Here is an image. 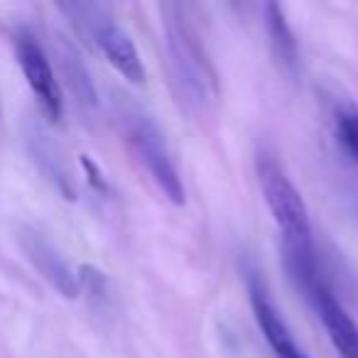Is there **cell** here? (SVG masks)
<instances>
[{
    "label": "cell",
    "instance_id": "cell-5",
    "mask_svg": "<svg viewBox=\"0 0 358 358\" xmlns=\"http://www.w3.org/2000/svg\"><path fill=\"white\" fill-rule=\"evenodd\" d=\"M13 47H15L17 64L25 74L32 94L40 101L42 110L52 120H59L62 113H64V99H62L59 81H57L47 52L42 50L37 37L27 27H17L15 35H13Z\"/></svg>",
    "mask_w": 358,
    "mask_h": 358
},
{
    "label": "cell",
    "instance_id": "cell-9",
    "mask_svg": "<svg viewBox=\"0 0 358 358\" xmlns=\"http://www.w3.org/2000/svg\"><path fill=\"white\" fill-rule=\"evenodd\" d=\"M265 27H268L275 59L282 64V69L294 71L297 69V42H294V35L289 30L287 20H285L282 8L278 3H270L265 8Z\"/></svg>",
    "mask_w": 358,
    "mask_h": 358
},
{
    "label": "cell",
    "instance_id": "cell-14",
    "mask_svg": "<svg viewBox=\"0 0 358 358\" xmlns=\"http://www.w3.org/2000/svg\"><path fill=\"white\" fill-rule=\"evenodd\" d=\"M307 358H309V356H307Z\"/></svg>",
    "mask_w": 358,
    "mask_h": 358
},
{
    "label": "cell",
    "instance_id": "cell-13",
    "mask_svg": "<svg viewBox=\"0 0 358 358\" xmlns=\"http://www.w3.org/2000/svg\"><path fill=\"white\" fill-rule=\"evenodd\" d=\"M81 164H84V167H86V172L91 174V177H89V179H91V185H94V187H99V189H103V192H106V182H103V177H101L99 167H96V164L91 162L89 157H81Z\"/></svg>",
    "mask_w": 358,
    "mask_h": 358
},
{
    "label": "cell",
    "instance_id": "cell-8",
    "mask_svg": "<svg viewBox=\"0 0 358 358\" xmlns=\"http://www.w3.org/2000/svg\"><path fill=\"white\" fill-rule=\"evenodd\" d=\"M250 307H253L255 322H258L260 331H263L265 341L270 343L275 356L278 358H307V353L299 351V346L294 343L292 334H289L285 319L280 317V312L275 309L273 299L268 297L263 285L255 282V280H250Z\"/></svg>",
    "mask_w": 358,
    "mask_h": 358
},
{
    "label": "cell",
    "instance_id": "cell-4",
    "mask_svg": "<svg viewBox=\"0 0 358 358\" xmlns=\"http://www.w3.org/2000/svg\"><path fill=\"white\" fill-rule=\"evenodd\" d=\"M123 128H125V140H128L130 150L138 157V162L148 169V174L155 179V185L159 187L164 196L172 204L182 206L187 201L185 196V185L179 177L177 167L172 162L164 138L159 133V128L140 110H125L123 113Z\"/></svg>",
    "mask_w": 358,
    "mask_h": 358
},
{
    "label": "cell",
    "instance_id": "cell-11",
    "mask_svg": "<svg viewBox=\"0 0 358 358\" xmlns=\"http://www.w3.org/2000/svg\"><path fill=\"white\" fill-rule=\"evenodd\" d=\"M62 57V71H64L66 81H69V89L76 94V99L81 101V103H96V89H94V81H91L89 71H86V66L81 64V59L74 55V52L66 47V50L59 52Z\"/></svg>",
    "mask_w": 358,
    "mask_h": 358
},
{
    "label": "cell",
    "instance_id": "cell-1",
    "mask_svg": "<svg viewBox=\"0 0 358 358\" xmlns=\"http://www.w3.org/2000/svg\"><path fill=\"white\" fill-rule=\"evenodd\" d=\"M258 182L263 189V199L282 234L285 263L287 270H309L317 268L312 245V224L302 194L292 185L285 169L268 155L258 157Z\"/></svg>",
    "mask_w": 358,
    "mask_h": 358
},
{
    "label": "cell",
    "instance_id": "cell-6",
    "mask_svg": "<svg viewBox=\"0 0 358 358\" xmlns=\"http://www.w3.org/2000/svg\"><path fill=\"white\" fill-rule=\"evenodd\" d=\"M20 248L25 250L27 260L40 270V275L66 299H74L79 289V280H76L74 270L69 268L62 253L45 238L42 234H37L35 229H20Z\"/></svg>",
    "mask_w": 358,
    "mask_h": 358
},
{
    "label": "cell",
    "instance_id": "cell-7",
    "mask_svg": "<svg viewBox=\"0 0 358 358\" xmlns=\"http://www.w3.org/2000/svg\"><path fill=\"white\" fill-rule=\"evenodd\" d=\"M314 309H317L319 319H322L324 329H327L329 338H331L334 348L338 351L341 358H358V327L351 317L346 314V309L336 302L331 292H329L327 285H319L312 294Z\"/></svg>",
    "mask_w": 358,
    "mask_h": 358
},
{
    "label": "cell",
    "instance_id": "cell-2",
    "mask_svg": "<svg viewBox=\"0 0 358 358\" xmlns=\"http://www.w3.org/2000/svg\"><path fill=\"white\" fill-rule=\"evenodd\" d=\"M162 27L167 37V57L172 81L179 89V94L187 96L189 103L201 106L209 99L211 71L209 62L201 50V42L196 30L192 27L182 6H162Z\"/></svg>",
    "mask_w": 358,
    "mask_h": 358
},
{
    "label": "cell",
    "instance_id": "cell-10",
    "mask_svg": "<svg viewBox=\"0 0 358 358\" xmlns=\"http://www.w3.org/2000/svg\"><path fill=\"white\" fill-rule=\"evenodd\" d=\"M30 148H32V155H35V162L42 167V172H45L47 177H50L52 182H55V185L59 187L62 192H64L66 199H74V189H71L69 174L64 172L59 155H55L50 140L42 135L40 128H37L35 133L30 135Z\"/></svg>",
    "mask_w": 358,
    "mask_h": 358
},
{
    "label": "cell",
    "instance_id": "cell-12",
    "mask_svg": "<svg viewBox=\"0 0 358 358\" xmlns=\"http://www.w3.org/2000/svg\"><path fill=\"white\" fill-rule=\"evenodd\" d=\"M336 135H338V143L343 145V150H346L353 159H358V113L356 110L338 115Z\"/></svg>",
    "mask_w": 358,
    "mask_h": 358
},
{
    "label": "cell",
    "instance_id": "cell-3",
    "mask_svg": "<svg viewBox=\"0 0 358 358\" xmlns=\"http://www.w3.org/2000/svg\"><path fill=\"white\" fill-rule=\"evenodd\" d=\"M64 13L74 17V25H79L91 40L96 42L103 57L110 62L115 71L130 84H143L145 66L140 62V55L135 50L128 32H123L115 20L108 15L103 6H91V3H66L59 6Z\"/></svg>",
    "mask_w": 358,
    "mask_h": 358
}]
</instances>
